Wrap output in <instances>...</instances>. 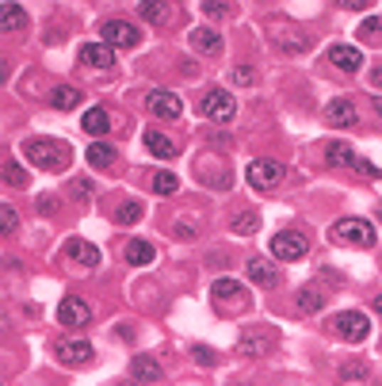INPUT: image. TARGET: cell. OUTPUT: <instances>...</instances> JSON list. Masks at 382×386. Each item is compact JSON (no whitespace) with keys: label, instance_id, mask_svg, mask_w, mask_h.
<instances>
[{"label":"cell","instance_id":"obj_1","mask_svg":"<svg viewBox=\"0 0 382 386\" xmlns=\"http://www.w3.org/2000/svg\"><path fill=\"white\" fill-rule=\"evenodd\" d=\"M23 157L43 172H65L69 161H73V149L54 138H31V141H23Z\"/></svg>","mask_w":382,"mask_h":386},{"label":"cell","instance_id":"obj_2","mask_svg":"<svg viewBox=\"0 0 382 386\" xmlns=\"http://www.w3.org/2000/svg\"><path fill=\"white\" fill-rule=\"evenodd\" d=\"M333 237L348 241V245H356V249H371L375 245V226H371L367 218H340L333 226Z\"/></svg>","mask_w":382,"mask_h":386},{"label":"cell","instance_id":"obj_3","mask_svg":"<svg viewBox=\"0 0 382 386\" xmlns=\"http://www.w3.org/2000/svg\"><path fill=\"white\" fill-rule=\"evenodd\" d=\"M309 252V237L306 233H298V230H283V233H275L272 237V257L275 260H302Z\"/></svg>","mask_w":382,"mask_h":386},{"label":"cell","instance_id":"obj_4","mask_svg":"<svg viewBox=\"0 0 382 386\" xmlns=\"http://www.w3.org/2000/svg\"><path fill=\"white\" fill-rule=\"evenodd\" d=\"M199 111L206 119H214V123H230L237 115V100L226 92V88H211V92L199 100Z\"/></svg>","mask_w":382,"mask_h":386},{"label":"cell","instance_id":"obj_5","mask_svg":"<svg viewBox=\"0 0 382 386\" xmlns=\"http://www.w3.org/2000/svg\"><path fill=\"white\" fill-rule=\"evenodd\" d=\"M100 35H103V43L115 46V50H134L142 43V31L134 23H127V19H107V23L100 27Z\"/></svg>","mask_w":382,"mask_h":386},{"label":"cell","instance_id":"obj_6","mask_svg":"<svg viewBox=\"0 0 382 386\" xmlns=\"http://www.w3.org/2000/svg\"><path fill=\"white\" fill-rule=\"evenodd\" d=\"M245 180H249L253 188H260V191L280 188L283 184V165L280 161H253V165L245 168Z\"/></svg>","mask_w":382,"mask_h":386},{"label":"cell","instance_id":"obj_7","mask_svg":"<svg viewBox=\"0 0 382 386\" xmlns=\"http://www.w3.org/2000/svg\"><path fill=\"white\" fill-rule=\"evenodd\" d=\"M333 329H336V337H344V341H364L371 333V321H367V313H359V310H340L333 318Z\"/></svg>","mask_w":382,"mask_h":386},{"label":"cell","instance_id":"obj_8","mask_svg":"<svg viewBox=\"0 0 382 386\" xmlns=\"http://www.w3.org/2000/svg\"><path fill=\"white\" fill-rule=\"evenodd\" d=\"M54 360L65 363V368H80V363L92 360V344L88 341H77V337H65L54 344Z\"/></svg>","mask_w":382,"mask_h":386},{"label":"cell","instance_id":"obj_9","mask_svg":"<svg viewBox=\"0 0 382 386\" xmlns=\"http://www.w3.org/2000/svg\"><path fill=\"white\" fill-rule=\"evenodd\" d=\"M146 107H149L157 119H180V115H184L180 96H176V92H169V88H153V92L146 96Z\"/></svg>","mask_w":382,"mask_h":386},{"label":"cell","instance_id":"obj_10","mask_svg":"<svg viewBox=\"0 0 382 386\" xmlns=\"http://www.w3.org/2000/svg\"><path fill=\"white\" fill-rule=\"evenodd\" d=\"M58 321L69 325V329H80V325L92 321V306L85 299H77V294H69V299H61V306H58Z\"/></svg>","mask_w":382,"mask_h":386},{"label":"cell","instance_id":"obj_11","mask_svg":"<svg viewBox=\"0 0 382 386\" xmlns=\"http://www.w3.org/2000/svg\"><path fill=\"white\" fill-rule=\"evenodd\" d=\"M267 35H272V43L280 50H287V54H302V50H306L302 31H295L291 23H272V27H267Z\"/></svg>","mask_w":382,"mask_h":386},{"label":"cell","instance_id":"obj_12","mask_svg":"<svg viewBox=\"0 0 382 386\" xmlns=\"http://www.w3.org/2000/svg\"><path fill=\"white\" fill-rule=\"evenodd\" d=\"M245 276H249L253 283H260V287H275L283 276H280V264L264 260V257H253L249 264H245Z\"/></svg>","mask_w":382,"mask_h":386},{"label":"cell","instance_id":"obj_13","mask_svg":"<svg viewBox=\"0 0 382 386\" xmlns=\"http://www.w3.org/2000/svg\"><path fill=\"white\" fill-rule=\"evenodd\" d=\"M325 123L329 127H356L359 123V115H356V104L348 96H340V100H333V104L325 107Z\"/></svg>","mask_w":382,"mask_h":386},{"label":"cell","instance_id":"obj_14","mask_svg":"<svg viewBox=\"0 0 382 386\" xmlns=\"http://www.w3.org/2000/svg\"><path fill=\"white\" fill-rule=\"evenodd\" d=\"M329 65H336L340 73H356L364 65V54L356 46H329Z\"/></svg>","mask_w":382,"mask_h":386},{"label":"cell","instance_id":"obj_15","mask_svg":"<svg viewBox=\"0 0 382 386\" xmlns=\"http://www.w3.org/2000/svg\"><path fill=\"white\" fill-rule=\"evenodd\" d=\"M191 46L199 50V54H206V58H218L222 54V35L214 31V27H195V31H191Z\"/></svg>","mask_w":382,"mask_h":386},{"label":"cell","instance_id":"obj_16","mask_svg":"<svg viewBox=\"0 0 382 386\" xmlns=\"http://www.w3.org/2000/svg\"><path fill=\"white\" fill-rule=\"evenodd\" d=\"M65 252H69V260H77V264H85V268H96L100 264V249L92 245V241H80V237H69L65 241Z\"/></svg>","mask_w":382,"mask_h":386},{"label":"cell","instance_id":"obj_17","mask_svg":"<svg viewBox=\"0 0 382 386\" xmlns=\"http://www.w3.org/2000/svg\"><path fill=\"white\" fill-rule=\"evenodd\" d=\"M0 27H4V35H19L27 27V12L16 4V0H4V8H0Z\"/></svg>","mask_w":382,"mask_h":386},{"label":"cell","instance_id":"obj_18","mask_svg":"<svg viewBox=\"0 0 382 386\" xmlns=\"http://www.w3.org/2000/svg\"><path fill=\"white\" fill-rule=\"evenodd\" d=\"M138 12H142V19H146V23L164 27V23L172 19V4H169V0H142Z\"/></svg>","mask_w":382,"mask_h":386},{"label":"cell","instance_id":"obj_19","mask_svg":"<svg viewBox=\"0 0 382 386\" xmlns=\"http://www.w3.org/2000/svg\"><path fill=\"white\" fill-rule=\"evenodd\" d=\"M115 58H111V46L107 43H88L80 46V65H92V69H107Z\"/></svg>","mask_w":382,"mask_h":386},{"label":"cell","instance_id":"obj_20","mask_svg":"<svg viewBox=\"0 0 382 386\" xmlns=\"http://www.w3.org/2000/svg\"><path fill=\"white\" fill-rule=\"evenodd\" d=\"M130 379H138V382H161V363L149 360V355H134V360H130Z\"/></svg>","mask_w":382,"mask_h":386},{"label":"cell","instance_id":"obj_21","mask_svg":"<svg viewBox=\"0 0 382 386\" xmlns=\"http://www.w3.org/2000/svg\"><path fill=\"white\" fill-rule=\"evenodd\" d=\"M146 149H149L153 157H161V161H172V157H176V141L164 138L161 130H146Z\"/></svg>","mask_w":382,"mask_h":386},{"label":"cell","instance_id":"obj_22","mask_svg":"<svg viewBox=\"0 0 382 386\" xmlns=\"http://www.w3.org/2000/svg\"><path fill=\"white\" fill-rule=\"evenodd\" d=\"M153 260H157V249H153L149 241L134 237L127 245V264H134V268H146V264H153Z\"/></svg>","mask_w":382,"mask_h":386},{"label":"cell","instance_id":"obj_23","mask_svg":"<svg viewBox=\"0 0 382 386\" xmlns=\"http://www.w3.org/2000/svg\"><path fill=\"white\" fill-rule=\"evenodd\" d=\"M80 127H85L88 134L100 138V134H107V130H111V115L103 107H92V111H85V123H80Z\"/></svg>","mask_w":382,"mask_h":386},{"label":"cell","instance_id":"obj_24","mask_svg":"<svg viewBox=\"0 0 382 386\" xmlns=\"http://www.w3.org/2000/svg\"><path fill=\"white\" fill-rule=\"evenodd\" d=\"M50 104H54L58 111H73L80 104V92H77L73 85H58L54 92H50Z\"/></svg>","mask_w":382,"mask_h":386},{"label":"cell","instance_id":"obj_25","mask_svg":"<svg viewBox=\"0 0 382 386\" xmlns=\"http://www.w3.org/2000/svg\"><path fill=\"white\" fill-rule=\"evenodd\" d=\"M325 157H329V165H336V168H352V146L348 141H329V149H325Z\"/></svg>","mask_w":382,"mask_h":386},{"label":"cell","instance_id":"obj_26","mask_svg":"<svg viewBox=\"0 0 382 386\" xmlns=\"http://www.w3.org/2000/svg\"><path fill=\"white\" fill-rule=\"evenodd\" d=\"M88 165L92 168H111V161H115V149L111 146H103V141H96V146H88Z\"/></svg>","mask_w":382,"mask_h":386},{"label":"cell","instance_id":"obj_27","mask_svg":"<svg viewBox=\"0 0 382 386\" xmlns=\"http://www.w3.org/2000/svg\"><path fill=\"white\" fill-rule=\"evenodd\" d=\"M4 184H8V188H27V184H31L27 168H19L12 157H4Z\"/></svg>","mask_w":382,"mask_h":386},{"label":"cell","instance_id":"obj_28","mask_svg":"<svg viewBox=\"0 0 382 386\" xmlns=\"http://www.w3.org/2000/svg\"><path fill=\"white\" fill-rule=\"evenodd\" d=\"M149 188L157 191V195H172V191L180 188V180L172 176V172H149Z\"/></svg>","mask_w":382,"mask_h":386},{"label":"cell","instance_id":"obj_29","mask_svg":"<svg viewBox=\"0 0 382 386\" xmlns=\"http://www.w3.org/2000/svg\"><path fill=\"white\" fill-rule=\"evenodd\" d=\"M214 299H237V302H245V291H241V283L237 279H214Z\"/></svg>","mask_w":382,"mask_h":386},{"label":"cell","instance_id":"obj_30","mask_svg":"<svg viewBox=\"0 0 382 386\" xmlns=\"http://www.w3.org/2000/svg\"><path fill=\"white\" fill-rule=\"evenodd\" d=\"M298 310H306V313H314V310H325V299H322V291H317V287H302V291H298Z\"/></svg>","mask_w":382,"mask_h":386},{"label":"cell","instance_id":"obj_31","mask_svg":"<svg viewBox=\"0 0 382 386\" xmlns=\"http://www.w3.org/2000/svg\"><path fill=\"white\" fill-rule=\"evenodd\" d=\"M142 218V203H122V207L115 210V222H119V226H134V222H138Z\"/></svg>","mask_w":382,"mask_h":386},{"label":"cell","instance_id":"obj_32","mask_svg":"<svg viewBox=\"0 0 382 386\" xmlns=\"http://www.w3.org/2000/svg\"><path fill=\"white\" fill-rule=\"evenodd\" d=\"M256 230H260V215H256V210L233 218V233H241V237H249V233H256Z\"/></svg>","mask_w":382,"mask_h":386},{"label":"cell","instance_id":"obj_33","mask_svg":"<svg viewBox=\"0 0 382 386\" xmlns=\"http://www.w3.org/2000/svg\"><path fill=\"white\" fill-rule=\"evenodd\" d=\"M359 35L371 38V43H382V19H378V16L364 19V23H359Z\"/></svg>","mask_w":382,"mask_h":386},{"label":"cell","instance_id":"obj_34","mask_svg":"<svg viewBox=\"0 0 382 386\" xmlns=\"http://www.w3.org/2000/svg\"><path fill=\"white\" fill-rule=\"evenodd\" d=\"M352 172H359V176H367V180H375V176H378V168L371 165L367 157H352Z\"/></svg>","mask_w":382,"mask_h":386},{"label":"cell","instance_id":"obj_35","mask_svg":"<svg viewBox=\"0 0 382 386\" xmlns=\"http://www.w3.org/2000/svg\"><path fill=\"white\" fill-rule=\"evenodd\" d=\"M16 207H8V203H4V210H0V230H4V233H12L16 230Z\"/></svg>","mask_w":382,"mask_h":386},{"label":"cell","instance_id":"obj_36","mask_svg":"<svg viewBox=\"0 0 382 386\" xmlns=\"http://www.w3.org/2000/svg\"><path fill=\"white\" fill-rule=\"evenodd\" d=\"M241 352H249V355H260V352H267V344H264L260 337H245V341H241Z\"/></svg>","mask_w":382,"mask_h":386},{"label":"cell","instance_id":"obj_37","mask_svg":"<svg viewBox=\"0 0 382 386\" xmlns=\"http://www.w3.org/2000/svg\"><path fill=\"white\" fill-rule=\"evenodd\" d=\"M230 80H233V85H253V80H256V73H253V69H230Z\"/></svg>","mask_w":382,"mask_h":386},{"label":"cell","instance_id":"obj_38","mask_svg":"<svg viewBox=\"0 0 382 386\" xmlns=\"http://www.w3.org/2000/svg\"><path fill=\"white\" fill-rule=\"evenodd\" d=\"M203 12L211 16V19H218V16L230 12V8H226V0H206V4H203Z\"/></svg>","mask_w":382,"mask_h":386},{"label":"cell","instance_id":"obj_39","mask_svg":"<svg viewBox=\"0 0 382 386\" xmlns=\"http://www.w3.org/2000/svg\"><path fill=\"white\" fill-rule=\"evenodd\" d=\"M58 207L61 203L54 195H38V210H43V215H58Z\"/></svg>","mask_w":382,"mask_h":386},{"label":"cell","instance_id":"obj_40","mask_svg":"<svg viewBox=\"0 0 382 386\" xmlns=\"http://www.w3.org/2000/svg\"><path fill=\"white\" fill-rule=\"evenodd\" d=\"M73 195H77V199H88V195H92V180H85V176L73 180Z\"/></svg>","mask_w":382,"mask_h":386},{"label":"cell","instance_id":"obj_41","mask_svg":"<svg viewBox=\"0 0 382 386\" xmlns=\"http://www.w3.org/2000/svg\"><path fill=\"white\" fill-rule=\"evenodd\" d=\"M191 355H195V360H199V363H206V368H211V363H218V355H214L211 348H195Z\"/></svg>","mask_w":382,"mask_h":386},{"label":"cell","instance_id":"obj_42","mask_svg":"<svg viewBox=\"0 0 382 386\" xmlns=\"http://www.w3.org/2000/svg\"><path fill=\"white\" fill-rule=\"evenodd\" d=\"M172 233H176V237H184V241H191V237H195V233H199V230H195L191 222H180V226L172 230Z\"/></svg>","mask_w":382,"mask_h":386},{"label":"cell","instance_id":"obj_43","mask_svg":"<svg viewBox=\"0 0 382 386\" xmlns=\"http://www.w3.org/2000/svg\"><path fill=\"white\" fill-rule=\"evenodd\" d=\"M340 379H344V382H356V379H364V368H344V371H340Z\"/></svg>","mask_w":382,"mask_h":386},{"label":"cell","instance_id":"obj_44","mask_svg":"<svg viewBox=\"0 0 382 386\" xmlns=\"http://www.w3.org/2000/svg\"><path fill=\"white\" fill-rule=\"evenodd\" d=\"M333 4H340V8H356V12H359V8H367L371 0H333Z\"/></svg>","mask_w":382,"mask_h":386},{"label":"cell","instance_id":"obj_45","mask_svg":"<svg viewBox=\"0 0 382 386\" xmlns=\"http://www.w3.org/2000/svg\"><path fill=\"white\" fill-rule=\"evenodd\" d=\"M371 80H375V88H382V65L375 69V73H371Z\"/></svg>","mask_w":382,"mask_h":386},{"label":"cell","instance_id":"obj_46","mask_svg":"<svg viewBox=\"0 0 382 386\" xmlns=\"http://www.w3.org/2000/svg\"><path fill=\"white\" fill-rule=\"evenodd\" d=\"M375 111H378V115H382V96H375Z\"/></svg>","mask_w":382,"mask_h":386},{"label":"cell","instance_id":"obj_47","mask_svg":"<svg viewBox=\"0 0 382 386\" xmlns=\"http://www.w3.org/2000/svg\"><path fill=\"white\" fill-rule=\"evenodd\" d=\"M375 310H378V313H382V294H378V299H375Z\"/></svg>","mask_w":382,"mask_h":386},{"label":"cell","instance_id":"obj_48","mask_svg":"<svg viewBox=\"0 0 382 386\" xmlns=\"http://www.w3.org/2000/svg\"><path fill=\"white\" fill-rule=\"evenodd\" d=\"M378 218H382V207H378Z\"/></svg>","mask_w":382,"mask_h":386}]
</instances>
